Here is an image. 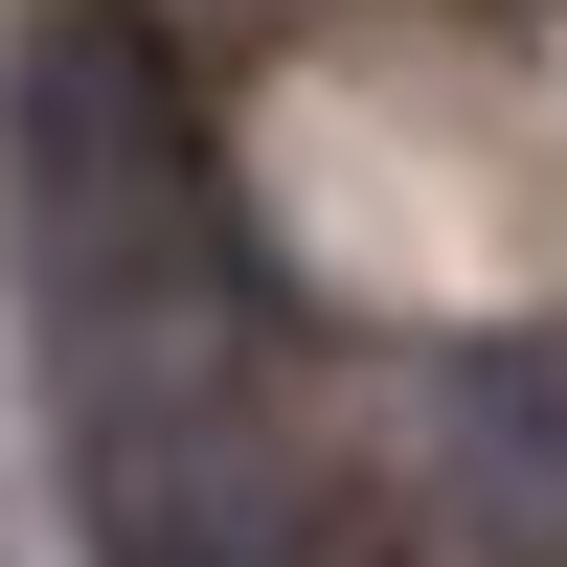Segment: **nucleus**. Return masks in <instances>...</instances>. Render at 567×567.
I'll return each mask as SVG.
<instances>
[{
  "mask_svg": "<svg viewBox=\"0 0 567 567\" xmlns=\"http://www.w3.org/2000/svg\"><path fill=\"white\" fill-rule=\"evenodd\" d=\"M69 454H91V545L114 567H318V499L250 409V341L69 363Z\"/></svg>",
  "mask_w": 567,
  "mask_h": 567,
  "instance_id": "f257e3e1",
  "label": "nucleus"
}]
</instances>
